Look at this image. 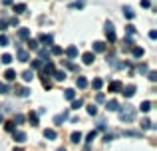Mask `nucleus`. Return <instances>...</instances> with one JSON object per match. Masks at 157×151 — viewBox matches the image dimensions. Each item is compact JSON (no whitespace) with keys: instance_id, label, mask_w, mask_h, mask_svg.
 Instances as JSON below:
<instances>
[{"instance_id":"41","label":"nucleus","mask_w":157,"mask_h":151,"mask_svg":"<svg viewBox=\"0 0 157 151\" xmlns=\"http://www.w3.org/2000/svg\"><path fill=\"white\" fill-rule=\"evenodd\" d=\"M10 89H8V85L4 84V81H0V93H8Z\"/></svg>"},{"instance_id":"30","label":"nucleus","mask_w":157,"mask_h":151,"mask_svg":"<svg viewBox=\"0 0 157 151\" xmlns=\"http://www.w3.org/2000/svg\"><path fill=\"white\" fill-rule=\"evenodd\" d=\"M139 109H141L143 113H147L151 109V101H141V105H139Z\"/></svg>"},{"instance_id":"27","label":"nucleus","mask_w":157,"mask_h":151,"mask_svg":"<svg viewBox=\"0 0 157 151\" xmlns=\"http://www.w3.org/2000/svg\"><path fill=\"white\" fill-rule=\"evenodd\" d=\"M44 137H48V139H56V131H54L52 127L44 129Z\"/></svg>"},{"instance_id":"14","label":"nucleus","mask_w":157,"mask_h":151,"mask_svg":"<svg viewBox=\"0 0 157 151\" xmlns=\"http://www.w3.org/2000/svg\"><path fill=\"white\" fill-rule=\"evenodd\" d=\"M66 117H68V113H58V115L56 117H54V123H56V125H62V123H64V121H66Z\"/></svg>"},{"instance_id":"36","label":"nucleus","mask_w":157,"mask_h":151,"mask_svg":"<svg viewBox=\"0 0 157 151\" xmlns=\"http://www.w3.org/2000/svg\"><path fill=\"white\" fill-rule=\"evenodd\" d=\"M28 48H30V50H38V40H28Z\"/></svg>"},{"instance_id":"44","label":"nucleus","mask_w":157,"mask_h":151,"mask_svg":"<svg viewBox=\"0 0 157 151\" xmlns=\"http://www.w3.org/2000/svg\"><path fill=\"white\" fill-rule=\"evenodd\" d=\"M64 66H66V68H70V70H78V68L74 66V64L70 62V60H64Z\"/></svg>"},{"instance_id":"22","label":"nucleus","mask_w":157,"mask_h":151,"mask_svg":"<svg viewBox=\"0 0 157 151\" xmlns=\"http://www.w3.org/2000/svg\"><path fill=\"white\" fill-rule=\"evenodd\" d=\"M40 42H44V44H46V46H52L54 38H52L50 34H42V36H40Z\"/></svg>"},{"instance_id":"50","label":"nucleus","mask_w":157,"mask_h":151,"mask_svg":"<svg viewBox=\"0 0 157 151\" xmlns=\"http://www.w3.org/2000/svg\"><path fill=\"white\" fill-rule=\"evenodd\" d=\"M0 30H6V20H0Z\"/></svg>"},{"instance_id":"54","label":"nucleus","mask_w":157,"mask_h":151,"mask_svg":"<svg viewBox=\"0 0 157 151\" xmlns=\"http://www.w3.org/2000/svg\"><path fill=\"white\" fill-rule=\"evenodd\" d=\"M84 151H90V145H86V149H84Z\"/></svg>"},{"instance_id":"56","label":"nucleus","mask_w":157,"mask_h":151,"mask_svg":"<svg viewBox=\"0 0 157 151\" xmlns=\"http://www.w3.org/2000/svg\"><path fill=\"white\" fill-rule=\"evenodd\" d=\"M0 123H2V113H0Z\"/></svg>"},{"instance_id":"25","label":"nucleus","mask_w":157,"mask_h":151,"mask_svg":"<svg viewBox=\"0 0 157 151\" xmlns=\"http://www.w3.org/2000/svg\"><path fill=\"white\" fill-rule=\"evenodd\" d=\"M141 127H143V129H155L157 125H155V123H151L149 119H141Z\"/></svg>"},{"instance_id":"49","label":"nucleus","mask_w":157,"mask_h":151,"mask_svg":"<svg viewBox=\"0 0 157 151\" xmlns=\"http://www.w3.org/2000/svg\"><path fill=\"white\" fill-rule=\"evenodd\" d=\"M141 6H143V8H149L151 2H149V0H141Z\"/></svg>"},{"instance_id":"23","label":"nucleus","mask_w":157,"mask_h":151,"mask_svg":"<svg viewBox=\"0 0 157 151\" xmlns=\"http://www.w3.org/2000/svg\"><path fill=\"white\" fill-rule=\"evenodd\" d=\"M96 52H105V44L104 42H94V54Z\"/></svg>"},{"instance_id":"35","label":"nucleus","mask_w":157,"mask_h":151,"mask_svg":"<svg viewBox=\"0 0 157 151\" xmlns=\"http://www.w3.org/2000/svg\"><path fill=\"white\" fill-rule=\"evenodd\" d=\"M0 62H2V64H12V56H10V54H2Z\"/></svg>"},{"instance_id":"13","label":"nucleus","mask_w":157,"mask_h":151,"mask_svg":"<svg viewBox=\"0 0 157 151\" xmlns=\"http://www.w3.org/2000/svg\"><path fill=\"white\" fill-rule=\"evenodd\" d=\"M16 76H18V74H16V70H6V72H4V77H6V81H14Z\"/></svg>"},{"instance_id":"8","label":"nucleus","mask_w":157,"mask_h":151,"mask_svg":"<svg viewBox=\"0 0 157 151\" xmlns=\"http://www.w3.org/2000/svg\"><path fill=\"white\" fill-rule=\"evenodd\" d=\"M18 38L20 40H30V30H28V28H20L18 30Z\"/></svg>"},{"instance_id":"39","label":"nucleus","mask_w":157,"mask_h":151,"mask_svg":"<svg viewBox=\"0 0 157 151\" xmlns=\"http://www.w3.org/2000/svg\"><path fill=\"white\" fill-rule=\"evenodd\" d=\"M88 113H90V115H96V113H98V108H96V105H88Z\"/></svg>"},{"instance_id":"38","label":"nucleus","mask_w":157,"mask_h":151,"mask_svg":"<svg viewBox=\"0 0 157 151\" xmlns=\"http://www.w3.org/2000/svg\"><path fill=\"white\" fill-rule=\"evenodd\" d=\"M125 30H127V34H129V36H133V34H135V26H133V24H127Z\"/></svg>"},{"instance_id":"7","label":"nucleus","mask_w":157,"mask_h":151,"mask_svg":"<svg viewBox=\"0 0 157 151\" xmlns=\"http://www.w3.org/2000/svg\"><path fill=\"white\" fill-rule=\"evenodd\" d=\"M105 109H107V111H117V109H119V104L115 100H109L105 104Z\"/></svg>"},{"instance_id":"6","label":"nucleus","mask_w":157,"mask_h":151,"mask_svg":"<svg viewBox=\"0 0 157 151\" xmlns=\"http://www.w3.org/2000/svg\"><path fill=\"white\" fill-rule=\"evenodd\" d=\"M121 93H123L125 97H133V96H135V85H133V84H129L127 88H123V89H121Z\"/></svg>"},{"instance_id":"51","label":"nucleus","mask_w":157,"mask_h":151,"mask_svg":"<svg viewBox=\"0 0 157 151\" xmlns=\"http://www.w3.org/2000/svg\"><path fill=\"white\" fill-rule=\"evenodd\" d=\"M149 38H151V40H155V38H157V32H155V30H151V32H149Z\"/></svg>"},{"instance_id":"4","label":"nucleus","mask_w":157,"mask_h":151,"mask_svg":"<svg viewBox=\"0 0 157 151\" xmlns=\"http://www.w3.org/2000/svg\"><path fill=\"white\" fill-rule=\"evenodd\" d=\"M121 89H123V84L119 80H113V81H109V92H113V93H121Z\"/></svg>"},{"instance_id":"18","label":"nucleus","mask_w":157,"mask_h":151,"mask_svg":"<svg viewBox=\"0 0 157 151\" xmlns=\"http://www.w3.org/2000/svg\"><path fill=\"white\" fill-rule=\"evenodd\" d=\"M64 97H66V100H70V101H72V100H76V92H74L72 88L64 89Z\"/></svg>"},{"instance_id":"28","label":"nucleus","mask_w":157,"mask_h":151,"mask_svg":"<svg viewBox=\"0 0 157 151\" xmlns=\"http://www.w3.org/2000/svg\"><path fill=\"white\" fill-rule=\"evenodd\" d=\"M14 12H16V14H22V12H26V4H22V2H20V4H14Z\"/></svg>"},{"instance_id":"42","label":"nucleus","mask_w":157,"mask_h":151,"mask_svg":"<svg viewBox=\"0 0 157 151\" xmlns=\"http://www.w3.org/2000/svg\"><path fill=\"white\" fill-rule=\"evenodd\" d=\"M52 54H54V56H60V54H62V48H60V46H52Z\"/></svg>"},{"instance_id":"1","label":"nucleus","mask_w":157,"mask_h":151,"mask_svg":"<svg viewBox=\"0 0 157 151\" xmlns=\"http://www.w3.org/2000/svg\"><path fill=\"white\" fill-rule=\"evenodd\" d=\"M117 111H119V119L121 121H133L135 119V108H131V105H123Z\"/></svg>"},{"instance_id":"15","label":"nucleus","mask_w":157,"mask_h":151,"mask_svg":"<svg viewBox=\"0 0 157 151\" xmlns=\"http://www.w3.org/2000/svg\"><path fill=\"white\" fill-rule=\"evenodd\" d=\"M123 14H125V18H129V20L135 18V12H133V8H131V6H123Z\"/></svg>"},{"instance_id":"9","label":"nucleus","mask_w":157,"mask_h":151,"mask_svg":"<svg viewBox=\"0 0 157 151\" xmlns=\"http://www.w3.org/2000/svg\"><path fill=\"white\" fill-rule=\"evenodd\" d=\"M18 60L20 62H28V60H30V54H28L26 50H22V48H18Z\"/></svg>"},{"instance_id":"10","label":"nucleus","mask_w":157,"mask_h":151,"mask_svg":"<svg viewBox=\"0 0 157 151\" xmlns=\"http://www.w3.org/2000/svg\"><path fill=\"white\" fill-rule=\"evenodd\" d=\"M14 141L16 143H24V141H26V133L24 131H14Z\"/></svg>"},{"instance_id":"2","label":"nucleus","mask_w":157,"mask_h":151,"mask_svg":"<svg viewBox=\"0 0 157 151\" xmlns=\"http://www.w3.org/2000/svg\"><path fill=\"white\" fill-rule=\"evenodd\" d=\"M104 32H105V38L109 40V42H115V40H117V36H115V30H113V24H111V22H105Z\"/></svg>"},{"instance_id":"26","label":"nucleus","mask_w":157,"mask_h":151,"mask_svg":"<svg viewBox=\"0 0 157 151\" xmlns=\"http://www.w3.org/2000/svg\"><path fill=\"white\" fill-rule=\"evenodd\" d=\"M66 54H68V58H76V56H78V48L76 46H70L68 50H66Z\"/></svg>"},{"instance_id":"53","label":"nucleus","mask_w":157,"mask_h":151,"mask_svg":"<svg viewBox=\"0 0 157 151\" xmlns=\"http://www.w3.org/2000/svg\"><path fill=\"white\" fill-rule=\"evenodd\" d=\"M14 151H24V149H22V147H16V149H14Z\"/></svg>"},{"instance_id":"21","label":"nucleus","mask_w":157,"mask_h":151,"mask_svg":"<svg viewBox=\"0 0 157 151\" xmlns=\"http://www.w3.org/2000/svg\"><path fill=\"white\" fill-rule=\"evenodd\" d=\"M98 137V129H94V131L88 133V137H86V145H92V141Z\"/></svg>"},{"instance_id":"5","label":"nucleus","mask_w":157,"mask_h":151,"mask_svg":"<svg viewBox=\"0 0 157 151\" xmlns=\"http://www.w3.org/2000/svg\"><path fill=\"white\" fill-rule=\"evenodd\" d=\"M82 60H84L86 66H90V64H94V60H96V54H94V52H86V54H82Z\"/></svg>"},{"instance_id":"37","label":"nucleus","mask_w":157,"mask_h":151,"mask_svg":"<svg viewBox=\"0 0 157 151\" xmlns=\"http://www.w3.org/2000/svg\"><path fill=\"white\" fill-rule=\"evenodd\" d=\"M82 104H84L82 100H72V109H78V108H82Z\"/></svg>"},{"instance_id":"45","label":"nucleus","mask_w":157,"mask_h":151,"mask_svg":"<svg viewBox=\"0 0 157 151\" xmlns=\"http://www.w3.org/2000/svg\"><path fill=\"white\" fill-rule=\"evenodd\" d=\"M14 121H16V123H22V121H24V115H22V113H16V115H14Z\"/></svg>"},{"instance_id":"48","label":"nucleus","mask_w":157,"mask_h":151,"mask_svg":"<svg viewBox=\"0 0 157 151\" xmlns=\"http://www.w3.org/2000/svg\"><path fill=\"white\" fill-rule=\"evenodd\" d=\"M147 77H149L151 81H155V80H157V72H149V74H147Z\"/></svg>"},{"instance_id":"16","label":"nucleus","mask_w":157,"mask_h":151,"mask_svg":"<svg viewBox=\"0 0 157 151\" xmlns=\"http://www.w3.org/2000/svg\"><path fill=\"white\" fill-rule=\"evenodd\" d=\"M28 121H30V125H34V127H36V125H38V113L30 111V113H28Z\"/></svg>"},{"instance_id":"46","label":"nucleus","mask_w":157,"mask_h":151,"mask_svg":"<svg viewBox=\"0 0 157 151\" xmlns=\"http://www.w3.org/2000/svg\"><path fill=\"white\" fill-rule=\"evenodd\" d=\"M123 135H131V137H139L141 133L139 131H123Z\"/></svg>"},{"instance_id":"17","label":"nucleus","mask_w":157,"mask_h":151,"mask_svg":"<svg viewBox=\"0 0 157 151\" xmlns=\"http://www.w3.org/2000/svg\"><path fill=\"white\" fill-rule=\"evenodd\" d=\"M54 80H58V81H62V80H66V72L64 70H54Z\"/></svg>"},{"instance_id":"29","label":"nucleus","mask_w":157,"mask_h":151,"mask_svg":"<svg viewBox=\"0 0 157 151\" xmlns=\"http://www.w3.org/2000/svg\"><path fill=\"white\" fill-rule=\"evenodd\" d=\"M32 77H34V72H32V70H26V72L22 74V80H24V81H32Z\"/></svg>"},{"instance_id":"43","label":"nucleus","mask_w":157,"mask_h":151,"mask_svg":"<svg viewBox=\"0 0 157 151\" xmlns=\"http://www.w3.org/2000/svg\"><path fill=\"white\" fill-rule=\"evenodd\" d=\"M32 68H34V70H40V68H42V62H40V60H34V62H32Z\"/></svg>"},{"instance_id":"12","label":"nucleus","mask_w":157,"mask_h":151,"mask_svg":"<svg viewBox=\"0 0 157 151\" xmlns=\"http://www.w3.org/2000/svg\"><path fill=\"white\" fill-rule=\"evenodd\" d=\"M131 54H133V58H141L145 52H143L141 46H133V48H131Z\"/></svg>"},{"instance_id":"52","label":"nucleus","mask_w":157,"mask_h":151,"mask_svg":"<svg viewBox=\"0 0 157 151\" xmlns=\"http://www.w3.org/2000/svg\"><path fill=\"white\" fill-rule=\"evenodd\" d=\"M111 139H113V135H111V133H107V135L104 137V141H111Z\"/></svg>"},{"instance_id":"40","label":"nucleus","mask_w":157,"mask_h":151,"mask_svg":"<svg viewBox=\"0 0 157 151\" xmlns=\"http://www.w3.org/2000/svg\"><path fill=\"white\" fill-rule=\"evenodd\" d=\"M0 46H8V36L0 34Z\"/></svg>"},{"instance_id":"11","label":"nucleus","mask_w":157,"mask_h":151,"mask_svg":"<svg viewBox=\"0 0 157 151\" xmlns=\"http://www.w3.org/2000/svg\"><path fill=\"white\" fill-rule=\"evenodd\" d=\"M54 70H56V68H54V64H52V62H46V66H44V72H42V74H44V76H52Z\"/></svg>"},{"instance_id":"31","label":"nucleus","mask_w":157,"mask_h":151,"mask_svg":"<svg viewBox=\"0 0 157 151\" xmlns=\"http://www.w3.org/2000/svg\"><path fill=\"white\" fill-rule=\"evenodd\" d=\"M131 48H133V40L125 38V40H123V50H131Z\"/></svg>"},{"instance_id":"34","label":"nucleus","mask_w":157,"mask_h":151,"mask_svg":"<svg viewBox=\"0 0 157 151\" xmlns=\"http://www.w3.org/2000/svg\"><path fill=\"white\" fill-rule=\"evenodd\" d=\"M72 141H74V143H80V141H82V133L80 131H74L72 133Z\"/></svg>"},{"instance_id":"24","label":"nucleus","mask_w":157,"mask_h":151,"mask_svg":"<svg viewBox=\"0 0 157 151\" xmlns=\"http://www.w3.org/2000/svg\"><path fill=\"white\" fill-rule=\"evenodd\" d=\"M42 85H44L46 89H50V88H52V80H50V76H44V74H42Z\"/></svg>"},{"instance_id":"3","label":"nucleus","mask_w":157,"mask_h":151,"mask_svg":"<svg viewBox=\"0 0 157 151\" xmlns=\"http://www.w3.org/2000/svg\"><path fill=\"white\" fill-rule=\"evenodd\" d=\"M38 60H40L42 64L50 62V52H48L46 48H38Z\"/></svg>"},{"instance_id":"47","label":"nucleus","mask_w":157,"mask_h":151,"mask_svg":"<svg viewBox=\"0 0 157 151\" xmlns=\"http://www.w3.org/2000/svg\"><path fill=\"white\" fill-rule=\"evenodd\" d=\"M104 100H105V96H104V93L100 92V93H98V96H96V101H98V104H101V101H104Z\"/></svg>"},{"instance_id":"55","label":"nucleus","mask_w":157,"mask_h":151,"mask_svg":"<svg viewBox=\"0 0 157 151\" xmlns=\"http://www.w3.org/2000/svg\"><path fill=\"white\" fill-rule=\"evenodd\" d=\"M58 151H66V149H64V147H60V149H58Z\"/></svg>"},{"instance_id":"20","label":"nucleus","mask_w":157,"mask_h":151,"mask_svg":"<svg viewBox=\"0 0 157 151\" xmlns=\"http://www.w3.org/2000/svg\"><path fill=\"white\" fill-rule=\"evenodd\" d=\"M16 96L28 97V96H30V89H28V88H16Z\"/></svg>"},{"instance_id":"33","label":"nucleus","mask_w":157,"mask_h":151,"mask_svg":"<svg viewBox=\"0 0 157 151\" xmlns=\"http://www.w3.org/2000/svg\"><path fill=\"white\" fill-rule=\"evenodd\" d=\"M4 127H6V131H10V133H14V131H16V123H14V121H8Z\"/></svg>"},{"instance_id":"19","label":"nucleus","mask_w":157,"mask_h":151,"mask_svg":"<svg viewBox=\"0 0 157 151\" xmlns=\"http://www.w3.org/2000/svg\"><path fill=\"white\" fill-rule=\"evenodd\" d=\"M76 85H78V88H80V89L88 88V80H86L84 76H80V77H78V80H76Z\"/></svg>"},{"instance_id":"32","label":"nucleus","mask_w":157,"mask_h":151,"mask_svg":"<svg viewBox=\"0 0 157 151\" xmlns=\"http://www.w3.org/2000/svg\"><path fill=\"white\" fill-rule=\"evenodd\" d=\"M101 85H104V81H101L100 77H96V80L92 81V88H94V89H101Z\"/></svg>"}]
</instances>
